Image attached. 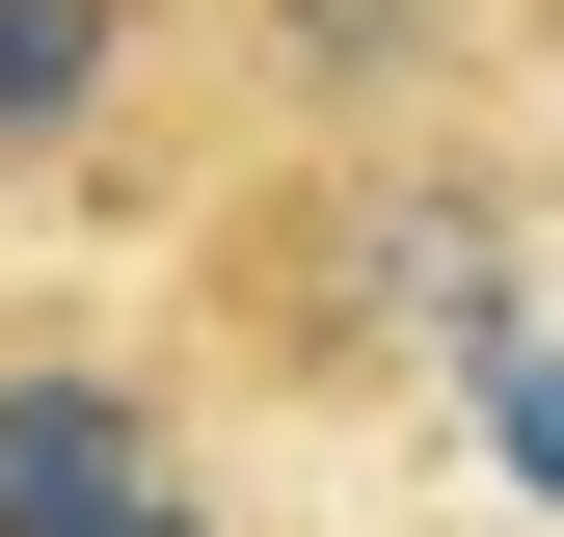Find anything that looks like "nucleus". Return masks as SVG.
<instances>
[{"mask_svg":"<svg viewBox=\"0 0 564 537\" xmlns=\"http://www.w3.org/2000/svg\"><path fill=\"white\" fill-rule=\"evenodd\" d=\"M538 242H564V162H538V108H484V134L242 162L134 296H162V350L216 376V403L349 430V403H431L457 350H511V322H538Z\"/></svg>","mask_w":564,"mask_h":537,"instance_id":"1","label":"nucleus"},{"mask_svg":"<svg viewBox=\"0 0 564 537\" xmlns=\"http://www.w3.org/2000/svg\"><path fill=\"white\" fill-rule=\"evenodd\" d=\"M216 216V0H0V242L162 268Z\"/></svg>","mask_w":564,"mask_h":537,"instance_id":"2","label":"nucleus"},{"mask_svg":"<svg viewBox=\"0 0 564 537\" xmlns=\"http://www.w3.org/2000/svg\"><path fill=\"white\" fill-rule=\"evenodd\" d=\"M564 0H216V188L242 162H349V134H484L538 108Z\"/></svg>","mask_w":564,"mask_h":537,"instance_id":"4","label":"nucleus"},{"mask_svg":"<svg viewBox=\"0 0 564 537\" xmlns=\"http://www.w3.org/2000/svg\"><path fill=\"white\" fill-rule=\"evenodd\" d=\"M216 484V376L162 350V296L0 242V537H134Z\"/></svg>","mask_w":564,"mask_h":537,"instance_id":"3","label":"nucleus"}]
</instances>
